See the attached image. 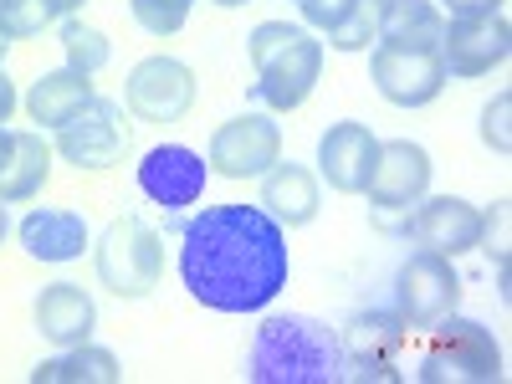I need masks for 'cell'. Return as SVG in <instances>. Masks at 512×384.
Listing matches in <instances>:
<instances>
[{
    "label": "cell",
    "mask_w": 512,
    "mask_h": 384,
    "mask_svg": "<svg viewBox=\"0 0 512 384\" xmlns=\"http://www.w3.org/2000/svg\"><path fill=\"white\" fill-rule=\"evenodd\" d=\"M287 277V231L262 205H205L180 231V282L216 313L272 308Z\"/></svg>",
    "instance_id": "cell-1"
},
{
    "label": "cell",
    "mask_w": 512,
    "mask_h": 384,
    "mask_svg": "<svg viewBox=\"0 0 512 384\" xmlns=\"http://www.w3.org/2000/svg\"><path fill=\"white\" fill-rule=\"evenodd\" d=\"M246 379L251 384H338L344 379V333L313 313H272L251 333Z\"/></svg>",
    "instance_id": "cell-2"
},
{
    "label": "cell",
    "mask_w": 512,
    "mask_h": 384,
    "mask_svg": "<svg viewBox=\"0 0 512 384\" xmlns=\"http://www.w3.org/2000/svg\"><path fill=\"white\" fill-rule=\"evenodd\" d=\"M246 57L256 67V98L272 113L303 108L323 77V41L308 26H287V21H262L246 41Z\"/></svg>",
    "instance_id": "cell-3"
},
{
    "label": "cell",
    "mask_w": 512,
    "mask_h": 384,
    "mask_svg": "<svg viewBox=\"0 0 512 384\" xmlns=\"http://www.w3.org/2000/svg\"><path fill=\"white\" fill-rule=\"evenodd\" d=\"M502 379V349L497 338L456 308L431 323V344L420 354V384H497Z\"/></svg>",
    "instance_id": "cell-4"
},
{
    "label": "cell",
    "mask_w": 512,
    "mask_h": 384,
    "mask_svg": "<svg viewBox=\"0 0 512 384\" xmlns=\"http://www.w3.org/2000/svg\"><path fill=\"white\" fill-rule=\"evenodd\" d=\"M93 262H98V282L113 297H128V303H134V297H149L164 277V241L144 216H118L98 236Z\"/></svg>",
    "instance_id": "cell-5"
},
{
    "label": "cell",
    "mask_w": 512,
    "mask_h": 384,
    "mask_svg": "<svg viewBox=\"0 0 512 384\" xmlns=\"http://www.w3.org/2000/svg\"><path fill=\"white\" fill-rule=\"evenodd\" d=\"M369 77L384 103L395 108H425L446 93V62L441 47H395V41H379L369 57Z\"/></svg>",
    "instance_id": "cell-6"
},
{
    "label": "cell",
    "mask_w": 512,
    "mask_h": 384,
    "mask_svg": "<svg viewBox=\"0 0 512 384\" xmlns=\"http://www.w3.org/2000/svg\"><path fill=\"white\" fill-rule=\"evenodd\" d=\"M277 159H282V128L267 113L226 118L210 134V154H205L210 175H221V180H262Z\"/></svg>",
    "instance_id": "cell-7"
},
{
    "label": "cell",
    "mask_w": 512,
    "mask_h": 384,
    "mask_svg": "<svg viewBox=\"0 0 512 384\" xmlns=\"http://www.w3.org/2000/svg\"><path fill=\"white\" fill-rule=\"evenodd\" d=\"M456 303H461V277L451 267V256H436L425 246L405 256V267L395 272V313L405 318V328H431Z\"/></svg>",
    "instance_id": "cell-8"
},
{
    "label": "cell",
    "mask_w": 512,
    "mask_h": 384,
    "mask_svg": "<svg viewBox=\"0 0 512 384\" xmlns=\"http://www.w3.org/2000/svg\"><path fill=\"white\" fill-rule=\"evenodd\" d=\"M123 108L139 123H180L195 108V72L180 57H144L123 82Z\"/></svg>",
    "instance_id": "cell-9"
},
{
    "label": "cell",
    "mask_w": 512,
    "mask_h": 384,
    "mask_svg": "<svg viewBox=\"0 0 512 384\" xmlns=\"http://www.w3.org/2000/svg\"><path fill=\"white\" fill-rule=\"evenodd\" d=\"M123 149H128V118L123 103L113 98H93L57 128V154L77 169H108L123 159Z\"/></svg>",
    "instance_id": "cell-10"
},
{
    "label": "cell",
    "mask_w": 512,
    "mask_h": 384,
    "mask_svg": "<svg viewBox=\"0 0 512 384\" xmlns=\"http://www.w3.org/2000/svg\"><path fill=\"white\" fill-rule=\"evenodd\" d=\"M512 52V26L502 11L487 16H451L441 31V62L446 77H487L492 67H502Z\"/></svg>",
    "instance_id": "cell-11"
},
{
    "label": "cell",
    "mask_w": 512,
    "mask_h": 384,
    "mask_svg": "<svg viewBox=\"0 0 512 384\" xmlns=\"http://www.w3.org/2000/svg\"><path fill=\"white\" fill-rule=\"evenodd\" d=\"M431 154H425L420 144L410 139H390V144H379L374 154V169H369V205L374 210H410L420 205L425 195H431Z\"/></svg>",
    "instance_id": "cell-12"
},
{
    "label": "cell",
    "mask_w": 512,
    "mask_h": 384,
    "mask_svg": "<svg viewBox=\"0 0 512 384\" xmlns=\"http://www.w3.org/2000/svg\"><path fill=\"white\" fill-rule=\"evenodd\" d=\"M205 180H210V164H205V154H195L190 144H154V149L139 159V190H144L154 205H164V210L200 205Z\"/></svg>",
    "instance_id": "cell-13"
},
{
    "label": "cell",
    "mask_w": 512,
    "mask_h": 384,
    "mask_svg": "<svg viewBox=\"0 0 512 384\" xmlns=\"http://www.w3.org/2000/svg\"><path fill=\"white\" fill-rule=\"evenodd\" d=\"M405 318L400 313H359L349 323V338H344V379H384L395 384L400 369V349H405Z\"/></svg>",
    "instance_id": "cell-14"
},
{
    "label": "cell",
    "mask_w": 512,
    "mask_h": 384,
    "mask_svg": "<svg viewBox=\"0 0 512 384\" xmlns=\"http://www.w3.org/2000/svg\"><path fill=\"white\" fill-rule=\"evenodd\" d=\"M415 241L436 256H466L477 251V231H482V210L461 195H425L415 205V221H410Z\"/></svg>",
    "instance_id": "cell-15"
},
{
    "label": "cell",
    "mask_w": 512,
    "mask_h": 384,
    "mask_svg": "<svg viewBox=\"0 0 512 384\" xmlns=\"http://www.w3.org/2000/svg\"><path fill=\"white\" fill-rule=\"evenodd\" d=\"M374 154H379V139L369 134L364 123H333L328 134L318 139V175L338 195H364Z\"/></svg>",
    "instance_id": "cell-16"
},
{
    "label": "cell",
    "mask_w": 512,
    "mask_h": 384,
    "mask_svg": "<svg viewBox=\"0 0 512 384\" xmlns=\"http://www.w3.org/2000/svg\"><path fill=\"white\" fill-rule=\"evenodd\" d=\"M36 333L47 338V344L57 349H72V344H88L93 328H98V303L88 292H82L77 282H52V287H41L36 297Z\"/></svg>",
    "instance_id": "cell-17"
},
{
    "label": "cell",
    "mask_w": 512,
    "mask_h": 384,
    "mask_svg": "<svg viewBox=\"0 0 512 384\" xmlns=\"http://www.w3.org/2000/svg\"><path fill=\"white\" fill-rule=\"evenodd\" d=\"M318 205H323V190H318V175H313L308 164L277 159L267 175H262V210L282 231L313 226L318 221Z\"/></svg>",
    "instance_id": "cell-18"
},
{
    "label": "cell",
    "mask_w": 512,
    "mask_h": 384,
    "mask_svg": "<svg viewBox=\"0 0 512 384\" xmlns=\"http://www.w3.org/2000/svg\"><path fill=\"white\" fill-rule=\"evenodd\" d=\"M21 251L36 256V262H77L88 251V221L77 210H57V205H36L31 216L21 221Z\"/></svg>",
    "instance_id": "cell-19"
},
{
    "label": "cell",
    "mask_w": 512,
    "mask_h": 384,
    "mask_svg": "<svg viewBox=\"0 0 512 384\" xmlns=\"http://www.w3.org/2000/svg\"><path fill=\"white\" fill-rule=\"evenodd\" d=\"M93 98H98V88H93V77H88V72L57 67V72H41V77L31 82L26 113H31V123H41V128H62L72 113H82Z\"/></svg>",
    "instance_id": "cell-20"
},
{
    "label": "cell",
    "mask_w": 512,
    "mask_h": 384,
    "mask_svg": "<svg viewBox=\"0 0 512 384\" xmlns=\"http://www.w3.org/2000/svg\"><path fill=\"white\" fill-rule=\"evenodd\" d=\"M52 175V144L36 134V128H11V149L6 164H0V200L16 205L31 200Z\"/></svg>",
    "instance_id": "cell-21"
},
{
    "label": "cell",
    "mask_w": 512,
    "mask_h": 384,
    "mask_svg": "<svg viewBox=\"0 0 512 384\" xmlns=\"http://www.w3.org/2000/svg\"><path fill=\"white\" fill-rule=\"evenodd\" d=\"M118 379H123L118 354L98 344H72L57 359H41L31 369V384H118Z\"/></svg>",
    "instance_id": "cell-22"
},
{
    "label": "cell",
    "mask_w": 512,
    "mask_h": 384,
    "mask_svg": "<svg viewBox=\"0 0 512 384\" xmlns=\"http://www.w3.org/2000/svg\"><path fill=\"white\" fill-rule=\"evenodd\" d=\"M446 16L431 0H384L379 11V41H395V47H441Z\"/></svg>",
    "instance_id": "cell-23"
},
{
    "label": "cell",
    "mask_w": 512,
    "mask_h": 384,
    "mask_svg": "<svg viewBox=\"0 0 512 384\" xmlns=\"http://www.w3.org/2000/svg\"><path fill=\"white\" fill-rule=\"evenodd\" d=\"M62 52H67V67L88 72V77H98V72L108 67V57H113V41H108L98 26L77 21V16H67V21H62Z\"/></svg>",
    "instance_id": "cell-24"
},
{
    "label": "cell",
    "mask_w": 512,
    "mask_h": 384,
    "mask_svg": "<svg viewBox=\"0 0 512 384\" xmlns=\"http://www.w3.org/2000/svg\"><path fill=\"white\" fill-rule=\"evenodd\" d=\"M379 11H384V0H354V11L333 31H323L328 47L333 52H369V41H379Z\"/></svg>",
    "instance_id": "cell-25"
},
{
    "label": "cell",
    "mask_w": 512,
    "mask_h": 384,
    "mask_svg": "<svg viewBox=\"0 0 512 384\" xmlns=\"http://www.w3.org/2000/svg\"><path fill=\"white\" fill-rule=\"evenodd\" d=\"M57 16H62L57 0H0V36H6V41L41 36Z\"/></svg>",
    "instance_id": "cell-26"
},
{
    "label": "cell",
    "mask_w": 512,
    "mask_h": 384,
    "mask_svg": "<svg viewBox=\"0 0 512 384\" xmlns=\"http://www.w3.org/2000/svg\"><path fill=\"white\" fill-rule=\"evenodd\" d=\"M128 11H134V21L149 31V36H175L190 11H195V0H128Z\"/></svg>",
    "instance_id": "cell-27"
},
{
    "label": "cell",
    "mask_w": 512,
    "mask_h": 384,
    "mask_svg": "<svg viewBox=\"0 0 512 384\" xmlns=\"http://www.w3.org/2000/svg\"><path fill=\"white\" fill-rule=\"evenodd\" d=\"M477 246H482L487 256H497V267H507V246H512V210H507V200H497L492 210H482Z\"/></svg>",
    "instance_id": "cell-28"
},
{
    "label": "cell",
    "mask_w": 512,
    "mask_h": 384,
    "mask_svg": "<svg viewBox=\"0 0 512 384\" xmlns=\"http://www.w3.org/2000/svg\"><path fill=\"white\" fill-rule=\"evenodd\" d=\"M512 93H497L487 108H482V144L492 154H512Z\"/></svg>",
    "instance_id": "cell-29"
},
{
    "label": "cell",
    "mask_w": 512,
    "mask_h": 384,
    "mask_svg": "<svg viewBox=\"0 0 512 384\" xmlns=\"http://www.w3.org/2000/svg\"><path fill=\"white\" fill-rule=\"evenodd\" d=\"M297 6H303V21H308V26L333 31L338 21H344V16L354 11V0H297Z\"/></svg>",
    "instance_id": "cell-30"
},
{
    "label": "cell",
    "mask_w": 512,
    "mask_h": 384,
    "mask_svg": "<svg viewBox=\"0 0 512 384\" xmlns=\"http://www.w3.org/2000/svg\"><path fill=\"white\" fill-rule=\"evenodd\" d=\"M451 16H487V11H502V0H446Z\"/></svg>",
    "instance_id": "cell-31"
},
{
    "label": "cell",
    "mask_w": 512,
    "mask_h": 384,
    "mask_svg": "<svg viewBox=\"0 0 512 384\" xmlns=\"http://www.w3.org/2000/svg\"><path fill=\"white\" fill-rule=\"evenodd\" d=\"M11 113H16V82L0 67V123H11Z\"/></svg>",
    "instance_id": "cell-32"
},
{
    "label": "cell",
    "mask_w": 512,
    "mask_h": 384,
    "mask_svg": "<svg viewBox=\"0 0 512 384\" xmlns=\"http://www.w3.org/2000/svg\"><path fill=\"white\" fill-rule=\"evenodd\" d=\"M6 149H11V128L0 123V164H6Z\"/></svg>",
    "instance_id": "cell-33"
},
{
    "label": "cell",
    "mask_w": 512,
    "mask_h": 384,
    "mask_svg": "<svg viewBox=\"0 0 512 384\" xmlns=\"http://www.w3.org/2000/svg\"><path fill=\"white\" fill-rule=\"evenodd\" d=\"M6 231H11V216H6V200H0V241H6Z\"/></svg>",
    "instance_id": "cell-34"
},
{
    "label": "cell",
    "mask_w": 512,
    "mask_h": 384,
    "mask_svg": "<svg viewBox=\"0 0 512 384\" xmlns=\"http://www.w3.org/2000/svg\"><path fill=\"white\" fill-rule=\"evenodd\" d=\"M77 6H82V0H57V11H62V16H72Z\"/></svg>",
    "instance_id": "cell-35"
},
{
    "label": "cell",
    "mask_w": 512,
    "mask_h": 384,
    "mask_svg": "<svg viewBox=\"0 0 512 384\" xmlns=\"http://www.w3.org/2000/svg\"><path fill=\"white\" fill-rule=\"evenodd\" d=\"M216 6H226V11H236V6H246V0H216Z\"/></svg>",
    "instance_id": "cell-36"
},
{
    "label": "cell",
    "mask_w": 512,
    "mask_h": 384,
    "mask_svg": "<svg viewBox=\"0 0 512 384\" xmlns=\"http://www.w3.org/2000/svg\"><path fill=\"white\" fill-rule=\"evenodd\" d=\"M6 52H11V41H6V36H0V62H6Z\"/></svg>",
    "instance_id": "cell-37"
}]
</instances>
